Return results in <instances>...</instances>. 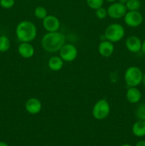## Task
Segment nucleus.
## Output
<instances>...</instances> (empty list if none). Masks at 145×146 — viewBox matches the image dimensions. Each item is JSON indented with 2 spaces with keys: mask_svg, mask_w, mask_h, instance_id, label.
<instances>
[{
  "mask_svg": "<svg viewBox=\"0 0 145 146\" xmlns=\"http://www.w3.org/2000/svg\"><path fill=\"white\" fill-rule=\"evenodd\" d=\"M59 56L65 62H72L76 59L78 51L72 44H65L59 51Z\"/></svg>",
  "mask_w": 145,
  "mask_h": 146,
  "instance_id": "obj_6",
  "label": "nucleus"
},
{
  "mask_svg": "<svg viewBox=\"0 0 145 146\" xmlns=\"http://www.w3.org/2000/svg\"><path fill=\"white\" fill-rule=\"evenodd\" d=\"M107 9L108 17L113 19H119L124 18L126 13L127 12L126 5L119 1L112 2Z\"/></svg>",
  "mask_w": 145,
  "mask_h": 146,
  "instance_id": "obj_7",
  "label": "nucleus"
},
{
  "mask_svg": "<svg viewBox=\"0 0 145 146\" xmlns=\"http://www.w3.org/2000/svg\"><path fill=\"white\" fill-rule=\"evenodd\" d=\"M18 52L24 58H31L34 56L35 49L30 42H21L18 46Z\"/></svg>",
  "mask_w": 145,
  "mask_h": 146,
  "instance_id": "obj_13",
  "label": "nucleus"
},
{
  "mask_svg": "<svg viewBox=\"0 0 145 146\" xmlns=\"http://www.w3.org/2000/svg\"><path fill=\"white\" fill-rule=\"evenodd\" d=\"M65 44V35L58 31L46 33L41 38V46L44 51L48 53L59 51Z\"/></svg>",
  "mask_w": 145,
  "mask_h": 146,
  "instance_id": "obj_1",
  "label": "nucleus"
},
{
  "mask_svg": "<svg viewBox=\"0 0 145 146\" xmlns=\"http://www.w3.org/2000/svg\"><path fill=\"white\" fill-rule=\"evenodd\" d=\"M135 146H145V141L144 140H142V141H138Z\"/></svg>",
  "mask_w": 145,
  "mask_h": 146,
  "instance_id": "obj_24",
  "label": "nucleus"
},
{
  "mask_svg": "<svg viewBox=\"0 0 145 146\" xmlns=\"http://www.w3.org/2000/svg\"><path fill=\"white\" fill-rule=\"evenodd\" d=\"M142 84H143L144 87V88H145V73H144V75H143V78H142Z\"/></svg>",
  "mask_w": 145,
  "mask_h": 146,
  "instance_id": "obj_27",
  "label": "nucleus"
},
{
  "mask_svg": "<svg viewBox=\"0 0 145 146\" xmlns=\"http://www.w3.org/2000/svg\"><path fill=\"white\" fill-rule=\"evenodd\" d=\"M105 0H86L88 7L93 10H96L100 7H102Z\"/></svg>",
  "mask_w": 145,
  "mask_h": 146,
  "instance_id": "obj_20",
  "label": "nucleus"
},
{
  "mask_svg": "<svg viewBox=\"0 0 145 146\" xmlns=\"http://www.w3.org/2000/svg\"><path fill=\"white\" fill-rule=\"evenodd\" d=\"M105 38L112 43L120 41L125 35V29L123 26L118 23L109 24L104 32Z\"/></svg>",
  "mask_w": 145,
  "mask_h": 146,
  "instance_id": "obj_4",
  "label": "nucleus"
},
{
  "mask_svg": "<svg viewBox=\"0 0 145 146\" xmlns=\"http://www.w3.org/2000/svg\"><path fill=\"white\" fill-rule=\"evenodd\" d=\"M143 72L137 66H132L125 71L124 79L128 87H137L142 82Z\"/></svg>",
  "mask_w": 145,
  "mask_h": 146,
  "instance_id": "obj_3",
  "label": "nucleus"
},
{
  "mask_svg": "<svg viewBox=\"0 0 145 146\" xmlns=\"http://www.w3.org/2000/svg\"><path fill=\"white\" fill-rule=\"evenodd\" d=\"M113 44L114 43L107 39L101 41L98 45V52L100 55L105 58L110 57L115 51V46Z\"/></svg>",
  "mask_w": 145,
  "mask_h": 146,
  "instance_id": "obj_12",
  "label": "nucleus"
},
{
  "mask_svg": "<svg viewBox=\"0 0 145 146\" xmlns=\"http://www.w3.org/2000/svg\"><path fill=\"white\" fill-rule=\"evenodd\" d=\"M25 109L29 114L36 115L41 112L42 109V104L38 98H31L26 102Z\"/></svg>",
  "mask_w": 145,
  "mask_h": 146,
  "instance_id": "obj_11",
  "label": "nucleus"
},
{
  "mask_svg": "<svg viewBox=\"0 0 145 146\" xmlns=\"http://www.w3.org/2000/svg\"><path fill=\"white\" fill-rule=\"evenodd\" d=\"M120 146H132V145H129V144H127V143H125V144H123V145H122Z\"/></svg>",
  "mask_w": 145,
  "mask_h": 146,
  "instance_id": "obj_30",
  "label": "nucleus"
},
{
  "mask_svg": "<svg viewBox=\"0 0 145 146\" xmlns=\"http://www.w3.org/2000/svg\"><path fill=\"white\" fill-rule=\"evenodd\" d=\"M43 27L48 32L58 31L61 27V21L54 15H48L43 19Z\"/></svg>",
  "mask_w": 145,
  "mask_h": 146,
  "instance_id": "obj_9",
  "label": "nucleus"
},
{
  "mask_svg": "<svg viewBox=\"0 0 145 146\" xmlns=\"http://www.w3.org/2000/svg\"><path fill=\"white\" fill-rule=\"evenodd\" d=\"M136 116L139 120L145 121V103L141 104L136 108Z\"/></svg>",
  "mask_w": 145,
  "mask_h": 146,
  "instance_id": "obj_21",
  "label": "nucleus"
},
{
  "mask_svg": "<svg viewBox=\"0 0 145 146\" xmlns=\"http://www.w3.org/2000/svg\"><path fill=\"white\" fill-rule=\"evenodd\" d=\"M95 16L99 19H105L108 16L107 9L103 7H100L99 9L95 10Z\"/></svg>",
  "mask_w": 145,
  "mask_h": 146,
  "instance_id": "obj_22",
  "label": "nucleus"
},
{
  "mask_svg": "<svg viewBox=\"0 0 145 146\" xmlns=\"http://www.w3.org/2000/svg\"><path fill=\"white\" fill-rule=\"evenodd\" d=\"M15 4V0H0V6L4 9H11Z\"/></svg>",
  "mask_w": 145,
  "mask_h": 146,
  "instance_id": "obj_23",
  "label": "nucleus"
},
{
  "mask_svg": "<svg viewBox=\"0 0 145 146\" xmlns=\"http://www.w3.org/2000/svg\"><path fill=\"white\" fill-rule=\"evenodd\" d=\"M142 41L136 36H130L127 37L125 41V46L129 52L134 54L139 52L142 50Z\"/></svg>",
  "mask_w": 145,
  "mask_h": 146,
  "instance_id": "obj_10",
  "label": "nucleus"
},
{
  "mask_svg": "<svg viewBox=\"0 0 145 146\" xmlns=\"http://www.w3.org/2000/svg\"><path fill=\"white\" fill-rule=\"evenodd\" d=\"M141 51H142L143 54H145V39L144 40V41H142V50Z\"/></svg>",
  "mask_w": 145,
  "mask_h": 146,
  "instance_id": "obj_25",
  "label": "nucleus"
},
{
  "mask_svg": "<svg viewBox=\"0 0 145 146\" xmlns=\"http://www.w3.org/2000/svg\"><path fill=\"white\" fill-rule=\"evenodd\" d=\"M126 98L130 104H137L142 98V93L136 87H129L126 92Z\"/></svg>",
  "mask_w": 145,
  "mask_h": 146,
  "instance_id": "obj_14",
  "label": "nucleus"
},
{
  "mask_svg": "<svg viewBox=\"0 0 145 146\" xmlns=\"http://www.w3.org/2000/svg\"><path fill=\"white\" fill-rule=\"evenodd\" d=\"M128 0H118V1L120 3H122V4H125L127 3V1Z\"/></svg>",
  "mask_w": 145,
  "mask_h": 146,
  "instance_id": "obj_28",
  "label": "nucleus"
},
{
  "mask_svg": "<svg viewBox=\"0 0 145 146\" xmlns=\"http://www.w3.org/2000/svg\"><path fill=\"white\" fill-rule=\"evenodd\" d=\"M48 15L47 9L42 6H38V7H36V9H34V16L36 17V18L38 19H44Z\"/></svg>",
  "mask_w": 145,
  "mask_h": 146,
  "instance_id": "obj_18",
  "label": "nucleus"
},
{
  "mask_svg": "<svg viewBox=\"0 0 145 146\" xmlns=\"http://www.w3.org/2000/svg\"><path fill=\"white\" fill-rule=\"evenodd\" d=\"M0 146H9L7 143L4 142V141H0Z\"/></svg>",
  "mask_w": 145,
  "mask_h": 146,
  "instance_id": "obj_26",
  "label": "nucleus"
},
{
  "mask_svg": "<svg viewBox=\"0 0 145 146\" xmlns=\"http://www.w3.org/2000/svg\"><path fill=\"white\" fill-rule=\"evenodd\" d=\"M16 36L20 42H31L37 36L36 26L28 20L20 21L16 27Z\"/></svg>",
  "mask_w": 145,
  "mask_h": 146,
  "instance_id": "obj_2",
  "label": "nucleus"
},
{
  "mask_svg": "<svg viewBox=\"0 0 145 146\" xmlns=\"http://www.w3.org/2000/svg\"><path fill=\"white\" fill-rule=\"evenodd\" d=\"M11 46L10 40L7 36H0V52L4 53L9 51Z\"/></svg>",
  "mask_w": 145,
  "mask_h": 146,
  "instance_id": "obj_17",
  "label": "nucleus"
},
{
  "mask_svg": "<svg viewBox=\"0 0 145 146\" xmlns=\"http://www.w3.org/2000/svg\"><path fill=\"white\" fill-rule=\"evenodd\" d=\"M125 5L127 11H139L142 4L140 0H128Z\"/></svg>",
  "mask_w": 145,
  "mask_h": 146,
  "instance_id": "obj_19",
  "label": "nucleus"
},
{
  "mask_svg": "<svg viewBox=\"0 0 145 146\" xmlns=\"http://www.w3.org/2000/svg\"><path fill=\"white\" fill-rule=\"evenodd\" d=\"M45 146H50V145H45Z\"/></svg>",
  "mask_w": 145,
  "mask_h": 146,
  "instance_id": "obj_32",
  "label": "nucleus"
},
{
  "mask_svg": "<svg viewBox=\"0 0 145 146\" xmlns=\"http://www.w3.org/2000/svg\"><path fill=\"white\" fill-rule=\"evenodd\" d=\"M132 133L139 138L145 136V121L138 120L132 125Z\"/></svg>",
  "mask_w": 145,
  "mask_h": 146,
  "instance_id": "obj_15",
  "label": "nucleus"
},
{
  "mask_svg": "<svg viewBox=\"0 0 145 146\" xmlns=\"http://www.w3.org/2000/svg\"><path fill=\"white\" fill-rule=\"evenodd\" d=\"M144 24H145V18H144Z\"/></svg>",
  "mask_w": 145,
  "mask_h": 146,
  "instance_id": "obj_31",
  "label": "nucleus"
},
{
  "mask_svg": "<svg viewBox=\"0 0 145 146\" xmlns=\"http://www.w3.org/2000/svg\"><path fill=\"white\" fill-rule=\"evenodd\" d=\"M105 1H108V2H111V3H112V2H115V1H116V0H105Z\"/></svg>",
  "mask_w": 145,
  "mask_h": 146,
  "instance_id": "obj_29",
  "label": "nucleus"
},
{
  "mask_svg": "<svg viewBox=\"0 0 145 146\" xmlns=\"http://www.w3.org/2000/svg\"><path fill=\"white\" fill-rule=\"evenodd\" d=\"M125 24L131 28L139 27L144 21V17L139 11H127L124 17Z\"/></svg>",
  "mask_w": 145,
  "mask_h": 146,
  "instance_id": "obj_8",
  "label": "nucleus"
},
{
  "mask_svg": "<svg viewBox=\"0 0 145 146\" xmlns=\"http://www.w3.org/2000/svg\"><path fill=\"white\" fill-rule=\"evenodd\" d=\"M110 113V105L106 99H100L94 104L92 115L95 119L98 121L105 120Z\"/></svg>",
  "mask_w": 145,
  "mask_h": 146,
  "instance_id": "obj_5",
  "label": "nucleus"
},
{
  "mask_svg": "<svg viewBox=\"0 0 145 146\" xmlns=\"http://www.w3.org/2000/svg\"><path fill=\"white\" fill-rule=\"evenodd\" d=\"M63 62L64 61L60 56H52L48 60V68L53 71H58L63 66Z\"/></svg>",
  "mask_w": 145,
  "mask_h": 146,
  "instance_id": "obj_16",
  "label": "nucleus"
}]
</instances>
